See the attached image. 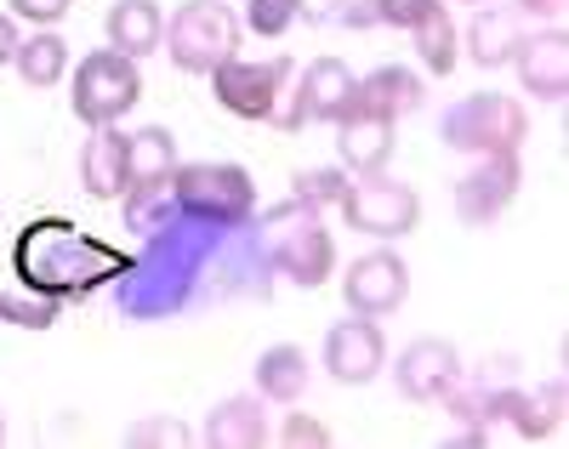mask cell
<instances>
[{
  "label": "cell",
  "mask_w": 569,
  "mask_h": 449,
  "mask_svg": "<svg viewBox=\"0 0 569 449\" xmlns=\"http://www.w3.org/2000/svg\"><path fill=\"white\" fill-rule=\"evenodd\" d=\"M439 137L445 148H456V154H518L530 137V114L518 97H501V91H472L461 97V103L445 109L439 120Z\"/></svg>",
  "instance_id": "6da1fadb"
},
{
  "label": "cell",
  "mask_w": 569,
  "mask_h": 449,
  "mask_svg": "<svg viewBox=\"0 0 569 449\" xmlns=\"http://www.w3.org/2000/svg\"><path fill=\"white\" fill-rule=\"evenodd\" d=\"M160 46L182 74H211L222 58L240 52V18L222 0H182L160 34Z\"/></svg>",
  "instance_id": "7a4b0ae2"
},
{
  "label": "cell",
  "mask_w": 569,
  "mask_h": 449,
  "mask_svg": "<svg viewBox=\"0 0 569 449\" xmlns=\"http://www.w3.org/2000/svg\"><path fill=\"white\" fill-rule=\"evenodd\" d=\"M171 199L182 217H194L206 228H240L257 211V188L246 166H177L171 171Z\"/></svg>",
  "instance_id": "3957f363"
},
{
  "label": "cell",
  "mask_w": 569,
  "mask_h": 449,
  "mask_svg": "<svg viewBox=\"0 0 569 449\" xmlns=\"http://www.w3.org/2000/svg\"><path fill=\"white\" fill-rule=\"evenodd\" d=\"M69 91H74L69 109H74L80 126H120L142 103V69H137V58L103 46V52H86L80 58Z\"/></svg>",
  "instance_id": "277c9868"
},
{
  "label": "cell",
  "mask_w": 569,
  "mask_h": 449,
  "mask_svg": "<svg viewBox=\"0 0 569 449\" xmlns=\"http://www.w3.org/2000/svg\"><path fill=\"white\" fill-rule=\"evenodd\" d=\"M337 211L353 222V233H370V239H405L416 233L421 222V193L388 171H365V177H348L342 199H337Z\"/></svg>",
  "instance_id": "5b68a950"
},
{
  "label": "cell",
  "mask_w": 569,
  "mask_h": 449,
  "mask_svg": "<svg viewBox=\"0 0 569 449\" xmlns=\"http://www.w3.org/2000/svg\"><path fill=\"white\" fill-rule=\"evenodd\" d=\"M291 74H297L291 58H240V52H233V58H222L211 69V97L233 120H268L273 126Z\"/></svg>",
  "instance_id": "8992f818"
},
{
  "label": "cell",
  "mask_w": 569,
  "mask_h": 449,
  "mask_svg": "<svg viewBox=\"0 0 569 449\" xmlns=\"http://www.w3.org/2000/svg\"><path fill=\"white\" fill-rule=\"evenodd\" d=\"M268 228H273V262L284 268V279H297L302 290L330 279V268H337V245H330V233L319 222V206H302V199L291 193V206H279L268 217Z\"/></svg>",
  "instance_id": "52a82bcc"
},
{
  "label": "cell",
  "mask_w": 569,
  "mask_h": 449,
  "mask_svg": "<svg viewBox=\"0 0 569 449\" xmlns=\"http://www.w3.org/2000/svg\"><path fill=\"white\" fill-rule=\"evenodd\" d=\"M353 86H359V74H353L342 58H313V63L297 74V86L284 91L291 103H279L273 126H279V131H302V126H337V120L353 109Z\"/></svg>",
  "instance_id": "ba28073f"
},
{
  "label": "cell",
  "mask_w": 569,
  "mask_h": 449,
  "mask_svg": "<svg viewBox=\"0 0 569 449\" xmlns=\"http://www.w3.org/2000/svg\"><path fill=\"white\" fill-rule=\"evenodd\" d=\"M518 188H525V166H518V154H479V166L456 182V217L467 228H490V222L507 217Z\"/></svg>",
  "instance_id": "9c48e42d"
},
{
  "label": "cell",
  "mask_w": 569,
  "mask_h": 449,
  "mask_svg": "<svg viewBox=\"0 0 569 449\" xmlns=\"http://www.w3.org/2000/svg\"><path fill=\"white\" fill-rule=\"evenodd\" d=\"M325 370L337 376L342 387H365L388 370V336L382 325H376L370 313H348L342 325L325 330Z\"/></svg>",
  "instance_id": "30bf717a"
},
{
  "label": "cell",
  "mask_w": 569,
  "mask_h": 449,
  "mask_svg": "<svg viewBox=\"0 0 569 449\" xmlns=\"http://www.w3.org/2000/svg\"><path fill=\"white\" fill-rule=\"evenodd\" d=\"M342 302H348V313H370V319L399 313L410 302V268H405V257L365 251L348 268V279H342Z\"/></svg>",
  "instance_id": "8fae6325"
},
{
  "label": "cell",
  "mask_w": 569,
  "mask_h": 449,
  "mask_svg": "<svg viewBox=\"0 0 569 449\" xmlns=\"http://www.w3.org/2000/svg\"><path fill=\"white\" fill-rule=\"evenodd\" d=\"M456 381H461V353L439 336L410 341L399 353V365H393V387L410 398V405H445Z\"/></svg>",
  "instance_id": "7c38bea8"
},
{
  "label": "cell",
  "mask_w": 569,
  "mask_h": 449,
  "mask_svg": "<svg viewBox=\"0 0 569 449\" xmlns=\"http://www.w3.org/2000/svg\"><path fill=\"white\" fill-rule=\"evenodd\" d=\"M512 69H518V86H525L536 103H563V91H569V40H563V29L558 23L530 29L512 52Z\"/></svg>",
  "instance_id": "4fadbf2b"
},
{
  "label": "cell",
  "mask_w": 569,
  "mask_h": 449,
  "mask_svg": "<svg viewBox=\"0 0 569 449\" xmlns=\"http://www.w3.org/2000/svg\"><path fill=\"white\" fill-rule=\"evenodd\" d=\"M393 120L388 114H376L365 103H353L342 120H337V160L348 177H365V171H388L393 160Z\"/></svg>",
  "instance_id": "5bb4252c"
},
{
  "label": "cell",
  "mask_w": 569,
  "mask_h": 449,
  "mask_svg": "<svg viewBox=\"0 0 569 449\" xmlns=\"http://www.w3.org/2000/svg\"><path fill=\"white\" fill-rule=\"evenodd\" d=\"M177 166H182V160H177V137H171L166 126H142V131L126 137V193H131V199L166 188Z\"/></svg>",
  "instance_id": "9a60e30c"
},
{
  "label": "cell",
  "mask_w": 569,
  "mask_h": 449,
  "mask_svg": "<svg viewBox=\"0 0 569 449\" xmlns=\"http://www.w3.org/2000/svg\"><path fill=\"white\" fill-rule=\"evenodd\" d=\"M525 34H530V18L518 7H485L479 18L467 23V58L479 69H501V63H512V52H518Z\"/></svg>",
  "instance_id": "2e32d148"
},
{
  "label": "cell",
  "mask_w": 569,
  "mask_h": 449,
  "mask_svg": "<svg viewBox=\"0 0 569 449\" xmlns=\"http://www.w3.org/2000/svg\"><path fill=\"white\" fill-rule=\"evenodd\" d=\"M80 188L91 199L126 193V131L120 126H91V137L80 148Z\"/></svg>",
  "instance_id": "e0dca14e"
},
{
  "label": "cell",
  "mask_w": 569,
  "mask_h": 449,
  "mask_svg": "<svg viewBox=\"0 0 569 449\" xmlns=\"http://www.w3.org/2000/svg\"><path fill=\"white\" fill-rule=\"evenodd\" d=\"M273 432H268V410H262V398H222V405L206 416L200 427V443L211 449H262Z\"/></svg>",
  "instance_id": "ac0fdd59"
},
{
  "label": "cell",
  "mask_w": 569,
  "mask_h": 449,
  "mask_svg": "<svg viewBox=\"0 0 569 449\" xmlns=\"http://www.w3.org/2000/svg\"><path fill=\"white\" fill-rule=\"evenodd\" d=\"M421 97H427V91H421V74H416V69H399V63L370 69V74H359V86H353V103L388 114L393 126L421 109Z\"/></svg>",
  "instance_id": "d6986e66"
},
{
  "label": "cell",
  "mask_w": 569,
  "mask_h": 449,
  "mask_svg": "<svg viewBox=\"0 0 569 449\" xmlns=\"http://www.w3.org/2000/svg\"><path fill=\"white\" fill-rule=\"evenodd\" d=\"M103 29H109V46H114V52L149 58V52H160L166 12H160V0H114L109 18H103Z\"/></svg>",
  "instance_id": "ffe728a7"
},
{
  "label": "cell",
  "mask_w": 569,
  "mask_h": 449,
  "mask_svg": "<svg viewBox=\"0 0 569 449\" xmlns=\"http://www.w3.org/2000/svg\"><path fill=\"white\" fill-rule=\"evenodd\" d=\"M12 69L29 91H46V86H58L69 74V40L58 29H34L29 40H18V52H12Z\"/></svg>",
  "instance_id": "44dd1931"
},
{
  "label": "cell",
  "mask_w": 569,
  "mask_h": 449,
  "mask_svg": "<svg viewBox=\"0 0 569 449\" xmlns=\"http://www.w3.org/2000/svg\"><path fill=\"white\" fill-rule=\"evenodd\" d=\"M308 392V353L302 347H268V353L257 359V398L262 405H297V398Z\"/></svg>",
  "instance_id": "7402d4cb"
},
{
  "label": "cell",
  "mask_w": 569,
  "mask_h": 449,
  "mask_svg": "<svg viewBox=\"0 0 569 449\" xmlns=\"http://www.w3.org/2000/svg\"><path fill=\"white\" fill-rule=\"evenodd\" d=\"M410 40H416V58H421V69L427 74H450L456 63H461V34H456V23H450V7L439 0L427 18H416L410 23Z\"/></svg>",
  "instance_id": "603a6c76"
},
{
  "label": "cell",
  "mask_w": 569,
  "mask_h": 449,
  "mask_svg": "<svg viewBox=\"0 0 569 449\" xmlns=\"http://www.w3.org/2000/svg\"><path fill=\"white\" fill-rule=\"evenodd\" d=\"M558 416H563V387L558 381H547L541 392H518L512 387L507 410H501V421H512L518 438H552L558 432Z\"/></svg>",
  "instance_id": "cb8c5ba5"
},
{
  "label": "cell",
  "mask_w": 569,
  "mask_h": 449,
  "mask_svg": "<svg viewBox=\"0 0 569 449\" xmlns=\"http://www.w3.org/2000/svg\"><path fill=\"white\" fill-rule=\"evenodd\" d=\"M291 23H297V0H246V18H240V29L262 40H279Z\"/></svg>",
  "instance_id": "d4e9b609"
},
{
  "label": "cell",
  "mask_w": 569,
  "mask_h": 449,
  "mask_svg": "<svg viewBox=\"0 0 569 449\" xmlns=\"http://www.w3.org/2000/svg\"><path fill=\"white\" fill-rule=\"evenodd\" d=\"M291 188H297L302 206H337L342 188H348V171H342V166H325V171H297V177H291Z\"/></svg>",
  "instance_id": "484cf974"
},
{
  "label": "cell",
  "mask_w": 569,
  "mask_h": 449,
  "mask_svg": "<svg viewBox=\"0 0 569 449\" xmlns=\"http://www.w3.org/2000/svg\"><path fill=\"white\" fill-rule=\"evenodd\" d=\"M69 7H74V0H7V12L18 23H34V29H58L69 18Z\"/></svg>",
  "instance_id": "4316f807"
},
{
  "label": "cell",
  "mask_w": 569,
  "mask_h": 449,
  "mask_svg": "<svg viewBox=\"0 0 569 449\" xmlns=\"http://www.w3.org/2000/svg\"><path fill=\"white\" fill-rule=\"evenodd\" d=\"M439 0H370V18L388 23V29H410L416 18H427Z\"/></svg>",
  "instance_id": "83f0119b"
},
{
  "label": "cell",
  "mask_w": 569,
  "mask_h": 449,
  "mask_svg": "<svg viewBox=\"0 0 569 449\" xmlns=\"http://www.w3.org/2000/svg\"><path fill=\"white\" fill-rule=\"evenodd\" d=\"M0 313L18 319L23 330H46V325H52V308H46V302H23V296H7V302H0Z\"/></svg>",
  "instance_id": "f1b7e54d"
},
{
  "label": "cell",
  "mask_w": 569,
  "mask_h": 449,
  "mask_svg": "<svg viewBox=\"0 0 569 449\" xmlns=\"http://www.w3.org/2000/svg\"><path fill=\"white\" fill-rule=\"evenodd\" d=\"M279 443H330V432L313 421V416H284V427H279Z\"/></svg>",
  "instance_id": "f546056e"
},
{
  "label": "cell",
  "mask_w": 569,
  "mask_h": 449,
  "mask_svg": "<svg viewBox=\"0 0 569 449\" xmlns=\"http://www.w3.org/2000/svg\"><path fill=\"white\" fill-rule=\"evenodd\" d=\"M194 432H182L177 421H142V427H131V443H188Z\"/></svg>",
  "instance_id": "4dcf8cb0"
},
{
  "label": "cell",
  "mask_w": 569,
  "mask_h": 449,
  "mask_svg": "<svg viewBox=\"0 0 569 449\" xmlns=\"http://www.w3.org/2000/svg\"><path fill=\"white\" fill-rule=\"evenodd\" d=\"M342 7L348 0H297V23L308 18V23H330V18H342Z\"/></svg>",
  "instance_id": "1f68e13d"
},
{
  "label": "cell",
  "mask_w": 569,
  "mask_h": 449,
  "mask_svg": "<svg viewBox=\"0 0 569 449\" xmlns=\"http://www.w3.org/2000/svg\"><path fill=\"white\" fill-rule=\"evenodd\" d=\"M512 7L525 12L530 23H558V18H563V7H569V0H512Z\"/></svg>",
  "instance_id": "d6a6232c"
},
{
  "label": "cell",
  "mask_w": 569,
  "mask_h": 449,
  "mask_svg": "<svg viewBox=\"0 0 569 449\" xmlns=\"http://www.w3.org/2000/svg\"><path fill=\"white\" fill-rule=\"evenodd\" d=\"M18 40H23V34H18V18H12V12H0V63H12Z\"/></svg>",
  "instance_id": "836d02e7"
},
{
  "label": "cell",
  "mask_w": 569,
  "mask_h": 449,
  "mask_svg": "<svg viewBox=\"0 0 569 449\" xmlns=\"http://www.w3.org/2000/svg\"><path fill=\"white\" fill-rule=\"evenodd\" d=\"M0 438H7V421H0Z\"/></svg>",
  "instance_id": "e575fe53"
}]
</instances>
